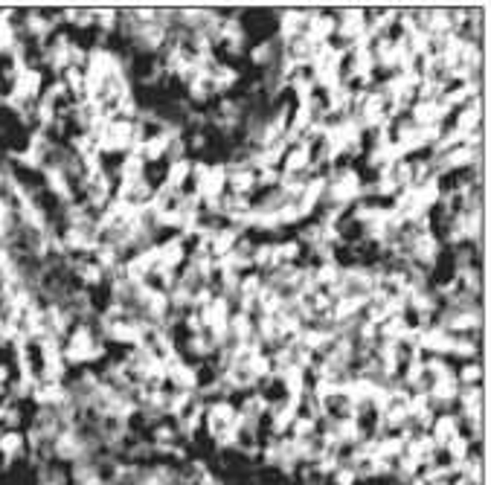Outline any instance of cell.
<instances>
[{
	"label": "cell",
	"instance_id": "1",
	"mask_svg": "<svg viewBox=\"0 0 491 485\" xmlns=\"http://www.w3.org/2000/svg\"><path fill=\"white\" fill-rule=\"evenodd\" d=\"M186 178H189V163L186 160H172L169 174H166V186L169 189H181Z\"/></svg>",
	"mask_w": 491,
	"mask_h": 485
},
{
	"label": "cell",
	"instance_id": "2",
	"mask_svg": "<svg viewBox=\"0 0 491 485\" xmlns=\"http://www.w3.org/2000/svg\"><path fill=\"white\" fill-rule=\"evenodd\" d=\"M480 378H483V366H477V363H468L465 370L459 372V378H457V381H462V384H468V386H477V384H480Z\"/></svg>",
	"mask_w": 491,
	"mask_h": 485
}]
</instances>
